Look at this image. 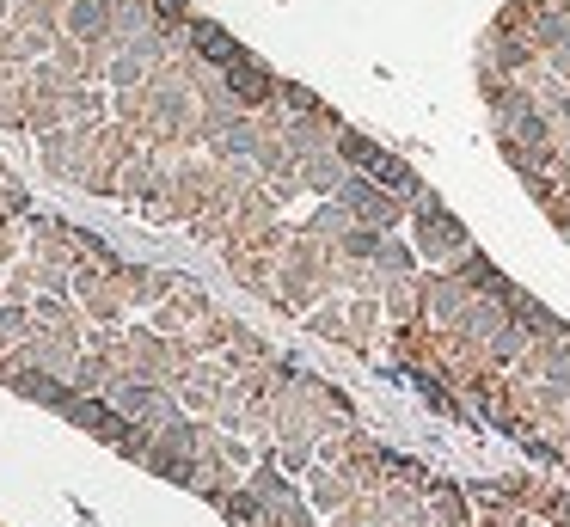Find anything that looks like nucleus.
<instances>
[{
    "mask_svg": "<svg viewBox=\"0 0 570 527\" xmlns=\"http://www.w3.org/2000/svg\"><path fill=\"white\" fill-rule=\"evenodd\" d=\"M479 92L491 105L503 160L546 209V221L570 239V62H546L528 50L515 74H479Z\"/></svg>",
    "mask_w": 570,
    "mask_h": 527,
    "instance_id": "1",
    "label": "nucleus"
},
{
    "mask_svg": "<svg viewBox=\"0 0 570 527\" xmlns=\"http://www.w3.org/2000/svg\"><path fill=\"white\" fill-rule=\"evenodd\" d=\"M190 37H197V50H203L215 68H233V62H246V50H240V43H233L221 25H209V19H197V25H190Z\"/></svg>",
    "mask_w": 570,
    "mask_h": 527,
    "instance_id": "2",
    "label": "nucleus"
},
{
    "mask_svg": "<svg viewBox=\"0 0 570 527\" xmlns=\"http://www.w3.org/2000/svg\"><path fill=\"white\" fill-rule=\"evenodd\" d=\"M68 25H74L80 37H99V31H105V0H80Z\"/></svg>",
    "mask_w": 570,
    "mask_h": 527,
    "instance_id": "3",
    "label": "nucleus"
},
{
    "mask_svg": "<svg viewBox=\"0 0 570 527\" xmlns=\"http://www.w3.org/2000/svg\"><path fill=\"white\" fill-rule=\"evenodd\" d=\"M154 7H160V13H154L160 25H184V0H154Z\"/></svg>",
    "mask_w": 570,
    "mask_h": 527,
    "instance_id": "4",
    "label": "nucleus"
}]
</instances>
